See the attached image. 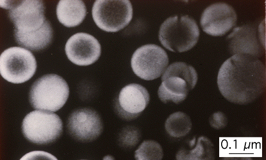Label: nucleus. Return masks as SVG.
I'll use <instances>...</instances> for the list:
<instances>
[{
  "label": "nucleus",
  "mask_w": 266,
  "mask_h": 160,
  "mask_svg": "<svg viewBox=\"0 0 266 160\" xmlns=\"http://www.w3.org/2000/svg\"><path fill=\"white\" fill-rule=\"evenodd\" d=\"M134 157L139 160H160L163 157V151L161 146L157 142L146 140L135 151Z\"/></svg>",
  "instance_id": "19"
},
{
  "label": "nucleus",
  "mask_w": 266,
  "mask_h": 160,
  "mask_svg": "<svg viewBox=\"0 0 266 160\" xmlns=\"http://www.w3.org/2000/svg\"><path fill=\"white\" fill-rule=\"evenodd\" d=\"M176 158L177 160H214V145L206 137H194L189 142L186 148H182L178 152Z\"/></svg>",
  "instance_id": "16"
},
{
  "label": "nucleus",
  "mask_w": 266,
  "mask_h": 160,
  "mask_svg": "<svg viewBox=\"0 0 266 160\" xmlns=\"http://www.w3.org/2000/svg\"><path fill=\"white\" fill-rule=\"evenodd\" d=\"M209 124L215 129H222L227 126L228 118L224 113L221 111H218L210 116Z\"/></svg>",
  "instance_id": "22"
},
{
  "label": "nucleus",
  "mask_w": 266,
  "mask_h": 160,
  "mask_svg": "<svg viewBox=\"0 0 266 160\" xmlns=\"http://www.w3.org/2000/svg\"><path fill=\"white\" fill-rule=\"evenodd\" d=\"M200 29L196 22L188 15L166 19L160 27L159 39L162 45L173 52L192 49L198 42Z\"/></svg>",
  "instance_id": "3"
},
{
  "label": "nucleus",
  "mask_w": 266,
  "mask_h": 160,
  "mask_svg": "<svg viewBox=\"0 0 266 160\" xmlns=\"http://www.w3.org/2000/svg\"><path fill=\"white\" fill-rule=\"evenodd\" d=\"M192 123L186 113L178 111L170 114L165 122V129L168 135L179 138L186 135L191 131Z\"/></svg>",
  "instance_id": "18"
},
{
  "label": "nucleus",
  "mask_w": 266,
  "mask_h": 160,
  "mask_svg": "<svg viewBox=\"0 0 266 160\" xmlns=\"http://www.w3.org/2000/svg\"><path fill=\"white\" fill-rule=\"evenodd\" d=\"M140 138V133L137 128L133 126H128L121 131L119 140L121 146L130 148L138 143Z\"/></svg>",
  "instance_id": "21"
},
{
  "label": "nucleus",
  "mask_w": 266,
  "mask_h": 160,
  "mask_svg": "<svg viewBox=\"0 0 266 160\" xmlns=\"http://www.w3.org/2000/svg\"><path fill=\"white\" fill-rule=\"evenodd\" d=\"M69 60L76 65L87 66L96 61L101 53V47L93 36L84 32L71 36L65 46Z\"/></svg>",
  "instance_id": "11"
},
{
  "label": "nucleus",
  "mask_w": 266,
  "mask_h": 160,
  "mask_svg": "<svg viewBox=\"0 0 266 160\" xmlns=\"http://www.w3.org/2000/svg\"><path fill=\"white\" fill-rule=\"evenodd\" d=\"M16 42L21 46L32 51H39L47 47L51 42L53 30L48 21L40 29L30 33L14 32Z\"/></svg>",
  "instance_id": "17"
},
{
  "label": "nucleus",
  "mask_w": 266,
  "mask_h": 160,
  "mask_svg": "<svg viewBox=\"0 0 266 160\" xmlns=\"http://www.w3.org/2000/svg\"><path fill=\"white\" fill-rule=\"evenodd\" d=\"M92 16L99 27L117 32L126 27L133 17V8L128 0H98L92 8Z\"/></svg>",
  "instance_id": "7"
},
{
  "label": "nucleus",
  "mask_w": 266,
  "mask_h": 160,
  "mask_svg": "<svg viewBox=\"0 0 266 160\" xmlns=\"http://www.w3.org/2000/svg\"><path fill=\"white\" fill-rule=\"evenodd\" d=\"M158 94L162 102L178 104L187 97L197 84L198 74L195 68L183 62L171 64L163 73Z\"/></svg>",
  "instance_id": "2"
},
{
  "label": "nucleus",
  "mask_w": 266,
  "mask_h": 160,
  "mask_svg": "<svg viewBox=\"0 0 266 160\" xmlns=\"http://www.w3.org/2000/svg\"><path fill=\"white\" fill-rule=\"evenodd\" d=\"M69 95L66 82L56 74H47L37 79L32 85L29 100L38 110L56 111L66 102Z\"/></svg>",
  "instance_id": "4"
},
{
  "label": "nucleus",
  "mask_w": 266,
  "mask_h": 160,
  "mask_svg": "<svg viewBox=\"0 0 266 160\" xmlns=\"http://www.w3.org/2000/svg\"><path fill=\"white\" fill-rule=\"evenodd\" d=\"M266 83L265 65L258 57L249 54H233L222 64L217 76L222 95L239 105L258 99L264 92Z\"/></svg>",
  "instance_id": "1"
},
{
  "label": "nucleus",
  "mask_w": 266,
  "mask_h": 160,
  "mask_svg": "<svg viewBox=\"0 0 266 160\" xmlns=\"http://www.w3.org/2000/svg\"><path fill=\"white\" fill-rule=\"evenodd\" d=\"M36 69V62L34 55L24 48L12 47L0 54V75L9 82H24L33 76Z\"/></svg>",
  "instance_id": "6"
},
{
  "label": "nucleus",
  "mask_w": 266,
  "mask_h": 160,
  "mask_svg": "<svg viewBox=\"0 0 266 160\" xmlns=\"http://www.w3.org/2000/svg\"><path fill=\"white\" fill-rule=\"evenodd\" d=\"M231 141L235 146L231 144L228 142L226 139H224L222 142V147H229L235 148V150H232L229 152L225 153V155L237 156L238 155H256V153H259L260 143L256 142L255 139L251 138H247L245 143L242 145V147L238 146L234 140V139L231 138Z\"/></svg>",
  "instance_id": "20"
},
{
  "label": "nucleus",
  "mask_w": 266,
  "mask_h": 160,
  "mask_svg": "<svg viewBox=\"0 0 266 160\" xmlns=\"http://www.w3.org/2000/svg\"><path fill=\"white\" fill-rule=\"evenodd\" d=\"M149 100V94L144 87L136 83L129 84L119 93L116 107L117 113L125 120L135 119L146 107Z\"/></svg>",
  "instance_id": "12"
},
{
  "label": "nucleus",
  "mask_w": 266,
  "mask_h": 160,
  "mask_svg": "<svg viewBox=\"0 0 266 160\" xmlns=\"http://www.w3.org/2000/svg\"><path fill=\"white\" fill-rule=\"evenodd\" d=\"M237 16L234 9L224 2L213 3L203 11L200 20L202 30L214 36L225 35L236 25Z\"/></svg>",
  "instance_id": "10"
},
{
  "label": "nucleus",
  "mask_w": 266,
  "mask_h": 160,
  "mask_svg": "<svg viewBox=\"0 0 266 160\" xmlns=\"http://www.w3.org/2000/svg\"><path fill=\"white\" fill-rule=\"evenodd\" d=\"M9 17L14 24V32L27 33L42 28L48 21L44 16L41 0H26L9 2Z\"/></svg>",
  "instance_id": "9"
},
{
  "label": "nucleus",
  "mask_w": 266,
  "mask_h": 160,
  "mask_svg": "<svg viewBox=\"0 0 266 160\" xmlns=\"http://www.w3.org/2000/svg\"><path fill=\"white\" fill-rule=\"evenodd\" d=\"M33 153H34V154L32 152L26 154L21 160L34 159V158H40V157L41 158H49V159L50 158L53 160H57L55 157L47 153L43 152L41 154H36L35 152H33Z\"/></svg>",
  "instance_id": "23"
},
{
  "label": "nucleus",
  "mask_w": 266,
  "mask_h": 160,
  "mask_svg": "<svg viewBox=\"0 0 266 160\" xmlns=\"http://www.w3.org/2000/svg\"><path fill=\"white\" fill-rule=\"evenodd\" d=\"M22 132L29 141L38 144H45L55 140L61 135L63 124L56 114L46 110H36L24 118Z\"/></svg>",
  "instance_id": "5"
},
{
  "label": "nucleus",
  "mask_w": 266,
  "mask_h": 160,
  "mask_svg": "<svg viewBox=\"0 0 266 160\" xmlns=\"http://www.w3.org/2000/svg\"><path fill=\"white\" fill-rule=\"evenodd\" d=\"M231 53L249 54L257 57L262 54V50L255 28L243 26L234 28L227 37Z\"/></svg>",
  "instance_id": "14"
},
{
  "label": "nucleus",
  "mask_w": 266,
  "mask_h": 160,
  "mask_svg": "<svg viewBox=\"0 0 266 160\" xmlns=\"http://www.w3.org/2000/svg\"><path fill=\"white\" fill-rule=\"evenodd\" d=\"M169 62L166 51L155 44H147L136 50L132 55L131 66L134 74L145 80L160 77Z\"/></svg>",
  "instance_id": "8"
},
{
  "label": "nucleus",
  "mask_w": 266,
  "mask_h": 160,
  "mask_svg": "<svg viewBox=\"0 0 266 160\" xmlns=\"http://www.w3.org/2000/svg\"><path fill=\"white\" fill-rule=\"evenodd\" d=\"M67 128L70 134L81 141H90L97 138L102 130V124L98 113L85 108L72 112L68 118Z\"/></svg>",
  "instance_id": "13"
},
{
  "label": "nucleus",
  "mask_w": 266,
  "mask_h": 160,
  "mask_svg": "<svg viewBox=\"0 0 266 160\" xmlns=\"http://www.w3.org/2000/svg\"><path fill=\"white\" fill-rule=\"evenodd\" d=\"M58 20L66 27L79 25L86 15V7L80 0H61L56 8Z\"/></svg>",
  "instance_id": "15"
}]
</instances>
